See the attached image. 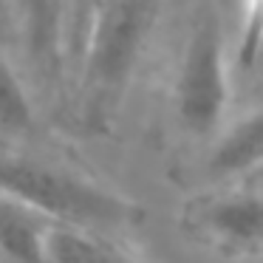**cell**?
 <instances>
[{
  "label": "cell",
  "mask_w": 263,
  "mask_h": 263,
  "mask_svg": "<svg viewBox=\"0 0 263 263\" xmlns=\"http://www.w3.org/2000/svg\"><path fill=\"white\" fill-rule=\"evenodd\" d=\"M51 221L20 201L0 195V255L9 263H43V246Z\"/></svg>",
  "instance_id": "8992f818"
},
{
  "label": "cell",
  "mask_w": 263,
  "mask_h": 263,
  "mask_svg": "<svg viewBox=\"0 0 263 263\" xmlns=\"http://www.w3.org/2000/svg\"><path fill=\"white\" fill-rule=\"evenodd\" d=\"M229 26L215 6L204 3L187 23L173 63L170 102L178 127L193 139H212L232 105Z\"/></svg>",
  "instance_id": "7a4b0ae2"
},
{
  "label": "cell",
  "mask_w": 263,
  "mask_h": 263,
  "mask_svg": "<svg viewBox=\"0 0 263 263\" xmlns=\"http://www.w3.org/2000/svg\"><path fill=\"white\" fill-rule=\"evenodd\" d=\"M43 263H139L99 232L51 223L43 246Z\"/></svg>",
  "instance_id": "52a82bcc"
},
{
  "label": "cell",
  "mask_w": 263,
  "mask_h": 263,
  "mask_svg": "<svg viewBox=\"0 0 263 263\" xmlns=\"http://www.w3.org/2000/svg\"><path fill=\"white\" fill-rule=\"evenodd\" d=\"M159 0H114L93 23L74 63V77L97 110H105L127 85L156 23Z\"/></svg>",
  "instance_id": "3957f363"
},
{
  "label": "cell",
  "mask_w": 263,
  "mask_h": 263,
  "mask_svg": "<svg viewBox=\"0 0 263 263\" xmlns=\"http://www.w3.org/2000/svg\"><path fill=\"white\" fill-rule=\"evenodd\" d=\"M9 17L17 23V29L23 34H29V26L34 20V9H37V0H3Z\"/></svg>",
  "instance_id": "9c48e42d"
},
{
  "label": "cell",
  "mask_w": 263,
  "mask_h": 263,
  "mask_svg": "<svg viewBox=\"0 0 263 263\" xmlns=\"http://www.w3.org/2000/svg\"><path fill=\"white\" fill-rule=\"evenodd\" d=\"M195 223L218 246L229 252H257L263 238V201L257 187L240 181L238 187L198 201Z\"/></svg>",
  "instance_id": "277c9868"
},
{
  "label": "cell",
  "mask_w": 263,
  "mask_h": 263,
  "mask_svg": "<svg viewBox=\"0 0 263 263\" xmlns=\"http://www.w3.org/2000/svg\"><path fill=\"white\" fill-rule=\"evenodd\" d=\"M37 127V108L20 68L0 43V142L29 139Z\"/></svg>",
  "instance_id": "ba28073f"
},
{
  "label": "cell",
  "mask_w": 263,
  "mask_h": 263,
  "mask_svg": "<svg viewBox=\"0 0 263 263\" xmlns=\"http://www.w3.org/2000/svg\"><path fill=\"white\" fill-rule=\"evenodd\" d=\"M260 159H263V116L257 105L240 110L238 116H227V122L212 133L206 167L215 178L243 181L246 176L260 170Z\"/></svg>",
  "instance_id": "5b68a950"
},
{
  "label": "cell",
  "mask_w": 263,
  "mask_h": 263,
  "mask_svg": "<svg viewBox=\"0 0 263 263\" xmlns=\"http://www.w3.org/2000/svg\"><path fill=\"white\" fill-rule=\"evenodd\" d=\"M0 195L20 201L46 221L88 232L130 227L142 210L116 190L48 159L0 147Z\"/></svg>",
  "instance_id": "6da1fadb"
}]
</instances>
